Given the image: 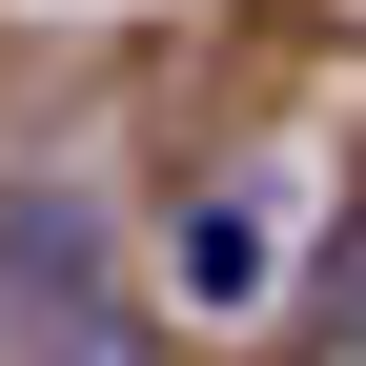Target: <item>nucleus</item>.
Here are the masks:
<instances>
[{
  "mask_svg": "<svg viewBox=\"0 0 366 366\" xmlns=\"http://www.w3.org/2000/svg\"><path fill=\"white\" fill-rule=\"evenodd\" d=\"M41 366H143V326H61V346H41Z\"/></svg>",
  "mask_w": 366,
  "mask_h": 366,
  "instance_id": "f257e3e1",
  "label": "nucleus"
}]
</instances>
